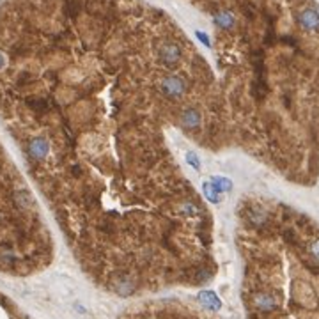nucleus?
<instances>
[{
  "mask_svg": "<svg viewBox=\"0 0 319 319\" xmlns=\"http://www.w3.org/2000/svg\"><path fill=\"white\" fill-rule=\"evenodd\" d=\"M27 151L32 160H44L50 153V142L44 137H36L28 142Z\"/></svg>",
  "mask_w": 319,
  "mask_h": 319,
  "instance_id": "nucleus-1",
  "label": "nucleus"
},
{
  "mask_svg": "<svg viewBox=\"0 0 319 319\" xmlns=\"http://www.w3.org/2000/svg\"><path fill=\"white\" fill-rule=\"evenodd\" d=\"M199 302L202 303L206 309H209V311H220V309H222V300L213 291H200Z\"/></svg>",
  "mask_w": 319,
  "mask_h": 319,
  "instance_id": "nucleus-2",
  "label": "nucleus"
},
{
  "mask_svg": "<svg viewBox=\"0 0 319 319\" xmlns=\"http://www.w3.org/2000/svg\"><path fill=\"white\" fill-rule=\"evenodd\" d=\"M254 305L259 309V311L270 312V311H273V309L277 307V302H275V298H273L271 295H266V293H259V295L254 296Z\"/></svg>",
  "mask_w": 319,
  "mask_h": 319,
  "instance_id": "nucleus-3",
  "label": "nucleus"
},
{
  "mask_svg": "<svg viewBox=\"0 0 319 319\" xmlns=\"http://www.w3.org/2000/svg\"><path fill=\"white\" fill-rule=\"evenodd\" d=\"M202 191H204V195L207 197V200L209 202H220V193L218 190H216V186L213 183H204L202 186Z\"/></svg>",
  "mask_w": 319,
  "mask_h": 319,
  "instance_id": "nucleus-4",
  "label": "nucleus"
},
{
  "mask_svg": "<svg viewBox=\"0 0 319 319\" xmlns=\"http://www.w3.org/2000/svg\"><path fill=\"white\" fill-rule=\"evenodd\" d=\"M211 183L216 186V190L220 191H229L232 188V183L229 179H225V177H220V175H216V177H211Z\"/></svg>",
  "mask_w": 319,
  "mask_h": 319,
  "instance_id": "nucleus-5",
  "label": "nucleus"
},
{
  "mask_svg": "<svg viewBox=\"0 0 319 319\" xmlns=\"http://www.w3.org/2000/svg\"><path fill=\"white\" fill-rule=\"evenodd\" d=\"M311 254H312V257H314V259L319 263V239L312 241V245H311Z\"/></svg>",
  "mask_w": 319,
  "mask_h": 319,
  "instance_id": "nucleus-6",
  "label": "nucleus"
},
{
  "mask_svg": "<svg viewBox=\"0 0 319 319\" xmlns=\"http://www.w3.org/2000/svg\"><path fill=\"white\" fill-rule=\"evenodd\" d=\"M186 160H188V161H190V163L193 165V167H195V168H199V161H197V156H195V153L188 151V153H186Z\"/></svg>",
  "mask_w": 319,
  "mask_h": 319,
  "instance_id": "nucleus-7",
  "label": "nucleus"
}]
</instances>
